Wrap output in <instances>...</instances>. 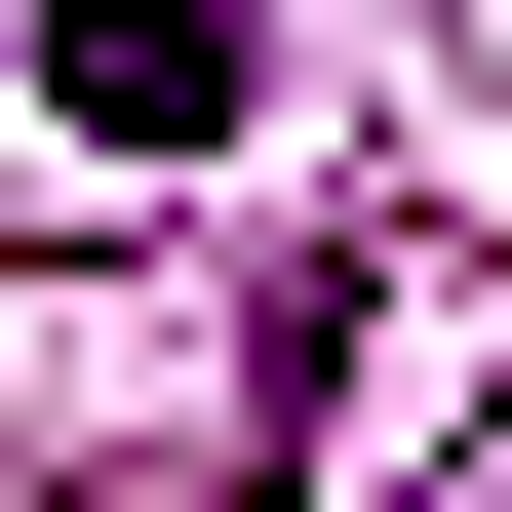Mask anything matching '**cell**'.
Listing matches in <instances>:
<instances>
[{
  "label": "cell",
  "mask_w": 512,
  "mask_h": 512,
  "mask_svg": "<svg viewBox=\"0 0 512 512\" xmlns=\"http://www.w3.org/2000/svg\"><path fill=\"white\" fill-rule=\"evenodd\" d=\"M434 394H473V237H355V276H316V355H276V512H355Z\"/></svg>",
  "instance_id": "cell-1"
}]
</instances>
